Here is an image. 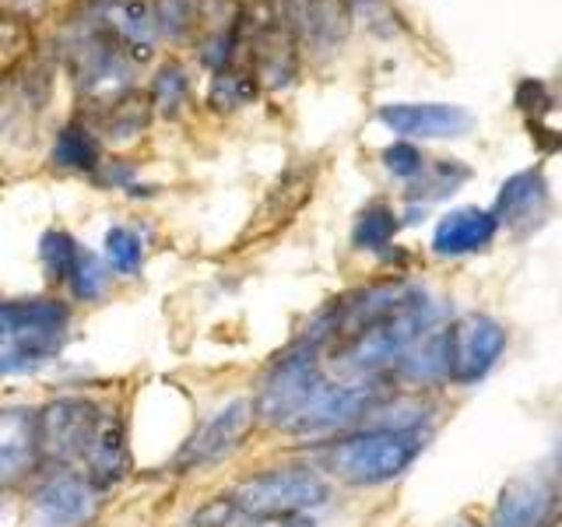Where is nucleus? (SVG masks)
<instances>
[{"label": "nucleus", "mask_w": 562, "mask_h": 527, "mask_svg": "<svg viewBox=\"0 0 562 527\" xmlns=\"http://www.w3.org/2000/svg\"><path fill=\"white\" fill-rule=\"evenodd\" d=\"M432 327V303L422 289H408L391 310H383L356 334H348L338 345L327 348V362L334 366L338 380L369 383L391 377L422 334Z\"/></svg>", "instance_id": "obj_1"}, {"label": "nucleus", "mask_w": 562, "mask_h": 527, "mask_svg": "<svg viewBox=\"0 0 562 527\" xmlns=\"http://www.w3.org/2000/svg\"><path fill=\"white\" fill-rule=\"evenodd\" d=\"M422 450H426V433L422 429L362 426L321 439L313 450V468L345 485L376 489L401 479L418 461Z\"/></svg>", "instance_id": "obj_2"}, {"label": "nucleus", "mask_w": 562, "mask_h": 527, "mask_svg": "<svg viewBox=\"0 0 562 527\" xmlns=\"http://www.w3.org/2000/svg\"><path fill=\"white\" fill-rule=\"evenodd\" d=\"M324 380H327L324 351L313 348L303 338H295L285 351H278L268 369H263L257 394L250 397L257 426L292 433L299 415L310 408V401L324 386Z\"/></svg>", "instance_id": "obj_3"}, {"label": "nucleus", "mask_w": 562, "mask_h": 527, "mask_svg": "<svg viewBox=\"0 0 562 527\" xmlns=\"http://www.w3.org/2000/svg\"><path fill=\"white\" fill-rule=\"evenodd\" d=\"M239 506V517L254 514H310L330 500V482L313 464H278L246 474L228 492Z\"/></svg>", "instance_id": "obj_4"}, {"label": "nucleus", "mask_w": 562, "mask_h": 527, "mask_svg": "<svg viewBox=\"0 0 562 527\" xmlns=\"http://www.w3.org/2000/svg\"><path fill=\"white\" fill-rule=\"evenodd\" d=\"M110 404L88 394H60L35 408V426H40V461L49 471L78 468L85 447L92 444V433Z\"/></svg>", "instance_id": "obj_5"}, {"label": "nucleus", "mask_w": 562, "mask_h": 527, "mask_svg": "<svg viewBox=\"0 0 562 527\" xmlns=\"http://www.w3.org/2000/svg\"><path fill=\"white\" fill-rule=\"evenodd\" d=\"M257 415L250 397H233L222 408L211 412L198 429L187 436V444L176 450L172 468L180 474L204 471L211 464H222L225 457H233L239 447H246V439L254 436Z\"/></svg>", "instance_id": "obj_6"}, {"label": "nucleus", "mask_w": 562, "mask_h": 527, "mask_svg": "<svg viewBox=\"0 0 562 527\" xmlns=\"http://www.w3.org/2000/svg\"><path fill=\"white\" fill-rule=\"evenodd\" d=\"M102 492L75 468L49 471L32 489L25 527H88L99 517Z\"/></svg>", "instance_id": "obj_7"}, {"label": "nucleus", "mask_w": 562, "mask_h": 527, "mask_svg": "<svg viewBox=\"0 0 562 527\" xmlns=\"http://www.w3.org/2000/svg\"><path fill=\"white\" fill-rule=\"evenodd\" d=\"M562 514V461L527 471L499 492L488 527H552Z\"/></svg>", "instance_id": "obj_8"}, {"label": "nucleus", "mask_w": 562, "mask_h": 527, "mask_svg": "<svg viewBox=\"0 0 562 527\" xmlns=\"http://www.w3.org/2000/svg\"><path fill=\"white\" fill-rule=\"evenodd\" d=\"M243 43L250 49V75L260 85L285 88L295 70H299V46L289 35V29L281 25V18L274 8H263L260 18L246 11L243 18Z\"/></svg>", "instance_id": "obj_9"}, {"label": "nucleus", "mask_w": 562, "mask_h": 527, "mask_svg": "<svg viewBox=\"0 0 562 527\" xmlns=\"http://www.w3.org/2000/svg\"><path fill=\"white\" fill-rule=\"evenodd\" d=\"M450 338V377L453 383H479L492 366L499 362L506 348V330L492 321V316L471 313L464 321L447 327Z\"/></svg>", "instance_id": "obj_10"}, {"label": "nucleus", "mask_w": 562, "mask_h": 527, "mask_svg": "<svg viewBox=\"0 0 562 527\" xmlns=\"http://www.w3.org/2000/svg\"><path fill=\"white\" fill-rule=\"evenodd\" d=\"M274 14L289 29L295 46L330 49L338 46L351 29L348 0H274Z\"/></svg>", "instance_id": "obj_11"}, {"label": "nucleus", "mask_w": 562, "mask_h": 527, "mask_svg": "<svg viewBox=\"0 0 562 527\" xmlns=\"http://www.w3.org/2000/svg\"><path fill=\"white\" fill-rule=\"evenodd\" d=\"M70 306L57 295H25L0 303V341H64Z\"/></svg>", "instance_id": "obj_12"}, {"label": "nucleus", "mask_w": 562, "mask_h": 527, "mask_svg": "<svg viewBox=\"0 0 562 527\" xmlns=\"http://www.w3.org/2000/svg\"><path fill=\"white\" fill-rule=\"evenodd\" d=\"M40 461V426L29 404H0V489L29 482Z\"/></svg>", "instance_id": "obj_13"}, {"label": "nucleus", "mask_w": 562, "mask_h": 527, "mask_svg": "<svg viewBox=\"0 0 562 527\" xmlns=\"http://www.w3.org/2000/svg\"><path fill=\"white\" fill-rule=\"evenodd\" d=\"M75 471H81L99 492H110L113 485H120L123 479H127L131 444H127V426H123L120 412L105 408L99 429L92 433V444L85 447L81 464Z\"/></svg>", "instance_id": "obj_14"}, {"label": "nucleus", "mask_w": 562, "mask_h": 527, "mask_svg": "<svg viewBox=\"0 0 562 527\" xmlns=\"http://www.w3.org/2000/svg\"><path fill=\"white\" fill-rule=\"evenodd\" d=\"M383 127L401 137H461L471 127V113L447 102H391L376 113Z\"/></svg>", "instance_id": "obj_15"}, {"label": "nucleus", "mask_w": 562, "mask_h": 527, "mask_svg": "<svg viewBox=\"0 0 562 527\" xmlns=\"http://www.w3.org/2000/svg\"><path fill=\"white\" fill-rule=\"evenodd\" d=\"M310 187H313V172L306 166H289L285 172L278 176V183L268 190V198H263L254 211L250 225H246V233L239 236V246L246 243H257V239H268L274 236L281 225L292 222V215L299 208H303V201L310 198Z\"/></svg>", "instance_id": "obj_16"}, {"label": "nucleus", "mask_w": 562, "mask_h": 527, "mask_svg": "<svg viewBox=\"0 0 562 527\" xmlns=\"http://www.w3.org/2000/svg\"><path fill=\"white\" fill-rule=\"evenodd\" d=\"M88 14L113 35L123 46V53L140 64L151 57V43H155V22L145 0H95Z\"/></svg>", "instance_id": "obj_17"}, {"label": "nucleus", "mask_w": 562, "mask_h": 527, "mask_svg": "<svg viewBox=\"0 0 562 527\" xmlns=\"http://www.w3.org/2000/svg\"><path fill=\"white\" fill-rule=\"evenodd\" d=\"M499 222L492 211L485 208H457L450 215L439 218L436 233H432V250L439 257H464V254H479L496 239Z\"/></svg>", "instance_id": "obj_18"}, {"label": "nucleus", "mask_w": 562, "mask_h": 527, "mask_svg": "<svg viewBox=\"0 0 562 527\" xmlns=\"http://www.w3.org/2000/svg\"><path fill=\"white\" fill-rule=\"evenodd\" d=\"M544 211H549V187L538 169H524L499 187L496 198V222H506L509 228H535Z\"/></svg>", "instance_id": "obj_19"}, {"label": "nucleus", "mask_w": 562, "mask_h": 527, "mask_svg": "<svg viewBox=\"0 0 562 527\" xmlns=\"http://www.w3.org/2000/svg\"><path fill=\"white\" fill-rule=\"evenodd\" d=\"M53 166L70 172H95L102 166V145L85 123H67L53 141Z\"/></svg>", "instance_id": "obj_20"}, {"label": "nucleus", "mask_w": 562, "mask_h": 527, "mask_svg": "<svg viewBox=\"0 0 562 527\" xmlns=\"http://www.w3.org/2000/svg\"><path fill=\"white\" fill-rule=\"evenodd\" d=\"M148 123H151V105L137 92H127L102 110V137L113 141V145H127V141H134Z\"/></svg>", "instance_id": "obj_21"}, {"label": "nucleus", "mask_w": 562, "mask_h": 527, "mask_svg": "<svg viewBox=\"0 0 562 527\" xmlns=\"http://www.w3.org/2000/svg\"><path fill=\"white\" fill-rule=\"evenodd\" d=\"M190 102V75L180 60H166L151 78V110L158 116H180Z\"/></svg>", "instance_id": "obj_22"}, {"label": "nucleus", "mask_w": 562, "mask_h": 527, "mask_svg": "<svg viewBox=\"0 0 562 527\" xmlns=\"http://www.w3.org/2000/svg\"><path fill=\"white\" fill-rule=\"evenodd\" d=\"M155 35L166 40H187L204 22V0H148Z\"/></svg>", "instance_id": "obj_23"}, {"label": "nucleus", "mask_w": 562, "mask_h": 527, "mask_svg": "<svg viewBox=\"0 0 562 527\" xmlns=\"http://www.w3.org/2000/svg\"><path fill=\"white\" fill-rule=\"evenodd\" d=\"M260 96V81L250 75V70H218L215 78H211V88H207V105L218 113H233V110H243V105H250L254 99Z\"/></svg>", "instance_id": "obj_24"}, {"label": "nucleus", "mask_w": 562, "mask_h": 527, "mask_svg": "<svg viewBox=\"0 0 562 527\" xmlns=\"http://www.w3.org/2000/svg\"><path fill=\"white\" fill-rule=\"evenodd\" d=\"M81 250H85V246L70 233H64V228H49V233H43L40 260H43V271H46V278L53 281V285H67L70 274H75V268H78Z\"/></svg>", "instance_id": "obj_25"}, {"label": "nucleus", "mask_w": 562, "mask_h": 527, "mask_svg": "<svg viewBox=\"0 0 562 527\" xmlns=\"http://www.w3.org/2000/svg\"><path fill=\"white\" fill-rule=\"evenodd\" d=\"M397 233V215H394V208L391 204H369L359 211V218L356 225H351V243L359 246V250H383V246H391Z\"/></svg>", "instance_id": "obj_26"}, {"label": "nucleus", "mask_w": 562, "mask_h": 527, "mask_svg": "<svg viewBox=\"0 0 562 527\" xmlns=\"http://www.w3.org/2000/svg\"><path fill=\"white\" fill-rule=\"evenodd\" d=\"M468 166H461L457 158H439V162H426V169H422L412 187H408V198H422V201H436V198H447V193H453L457 187H461L468 180Z\"/></svg>", "instance_id": "obj_27"}, {"label": "nucleus", "mask_w": 562, "mask_h": 527, "mask_svg": "<svg viewBox=\"0 0 562 527\" xmlns=\"http://www.w3.org/2000/svg\"><path fill=\"white\" fill-rule=\"evenodd\" d=\"M102 254H105V264H110V271L116 274L131 278L145 268V239H140L137 228L131 225H113L110 233H105Z\"/></svg>", "instance_id": "obj_28"}, {"label": "nucleus", "mask_w": 562, "mask_h": 527, "mask_svg": "<svg viewBox=\"0 0 562 527\" xmlns=\"http://www.w3.org/2000/svg\"><path fill=\"white\" fill-rule=\"evenodd\" d=\"M64 341H14L0 351V377H22L32 369L49 366L60 356Z\"/></svg>", "instance_id": "obj_29"}, {"label": "nucleus", "mask_w": 562, "mask_h": 527, "mask_svg": "<svg viewBox=\"0 0 562 527\" xmlns=\"http://www.w3.org/2000/svg\"><path fill=\"white\" fill-rule=\"evenodd\" d=\"M110 278H113L110 264H105L92 250H81L78 268H75V274H70L67 289H70V295L78 299V303H95V299H102L105 289H110Z\"/></svg>", "instance_id": "obj_30"}, {"label": "nucleus", "mask_w": 562, "mask_h": 527, "mask_svg": "<svg viewBox=\"0 0 562 527\" xmlns=\"http://www.w3.org/2000/svg\"><path fill=\"white\" fill-rule=\"evenodd\" d=\"M236 520H239V506L228 492H222V496H207L201 506H193L180 520V527H233Z\"/></svg>", "instance_id": "obj_31"}, {"label": "nucleus", "mask_w": 562, "mask_h": 527, "mask_svg": "<svg viewBox=\"0 0 562 527\" xmlns=\"http://www.w3.org/2000/svg\"><path fill=\"white\" fill-rule=\"evenodd\" d=\"M383 166L391 169L401 180H415L426 169V155H422L412 141H394L391 148H383Z\"/></svg>", "instance_id": "obj_32"}, {"label": "nucleus", "mask_w": 562, "mask_h": 527, "mask_svg": "<svg viewBox=\"0 0 562 527\" xmlns=\"http://www.w3.org/2000/svg\"><path fill=\"white\" fill-rule=\"evenodd\" d=\"M233 527H316L310 514H254L239 517Z\"/></svg>", "instance_id": "obj_33"}, {"label": "nucleus", "mask_w": 562, "mask_h": 527, "mask_svg": "<svg viewBox=\"0 0 562 527\" xmlns=\"http://www.w3.org/2000/svg\"><path fill=\"white\" fill-rule=\"evenodd\" d=\"M447 527H474V524H471L468 517H457V520H450Z\"/></svg>", "instance_id": "obj_34"}, {"label": "nucleus", "mask_w": 562, "mask_h": 527, "mask_svg": "<svg viewBox=\"0 0 562 527\" xmlns=\"http://www.w3.org/2000/svg\"><path fill=\"white\" fill-rule=\"evenodd\" d=\"M356 4H376V0H356Z\"/></svg>", "instance_id": "obj_35"}, {"label": "nucleus", "mask_w": 562, "mask_h": 527, "mask_svg": "<svg viewBox=\"0 0 562 527\" xmlns=\"http://www.w3.org/2000/svg\"><path fill=\"white\" fill-rule=\"evenodd\" d=\"M559 461H562V453H559Z\"/></svg>", "instance_id": "obj_36"}]
</instances>
